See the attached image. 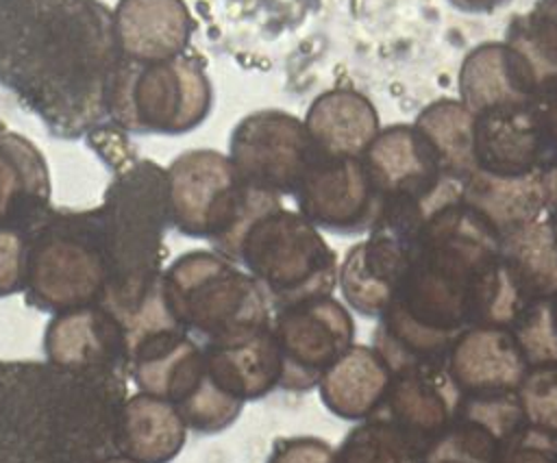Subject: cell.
Returning a JSON list of instances; mask_svg holds the SVG:
<instances>
[{
    "label": "cell",
    "instance_id": "obj_1",
    "mask_svg": "<svg viewBox=\"0 0 557 463\" xmlns=\"http://www.w3.org/2000/svg\"><path fill=\"white\" fill-rule=\"evenodd\" d=\"M122 50L98 0H0V85L61 139L109 124Z\"/></svg>",
    "mask_w": 557,
    "mask_h": 463
},
{
    "label": "cell",
    "instance_id": "obj_2",
    "mask_svg": "<svg viewBox=\"0 0 557 463\" xmlns=\"http://www.w3.org/2000/svg\"><path fill=\"white\" fill-rule=\"evenodd\" d=\"M126 376L0 359V463H102L120 454Z\"/></svg>",
    "mask_w": 557,
    "mask_h": 463
},
{
    "label": "cell",
    "instance_id": "obj_3",
    "mask_svg": "<svg viewBox=\"0 0 557 463\" xmlns=\"http://www.w3.org/2000/svg\"><path fill=\"white\" fill-rule=\"evenodd\" d=\"M100 211L113 261L107 309L126 324L159 287L163 235L172 226L168 172L146 159L122 165L104 191Z\"/></svg>",
    "mask_w": 557,
    "mask_h": 463
},
{
    "label": "cell",
    "instance_id": "obj_4",
    "mask_svg": "<svg viewBox=\"0 0 557 463\" xmlns=\"http://www.w3.org/2000/svg\"><path fill=\"white\" fill-rule=\"evenodd\" d=\"M113 291V261L100 207L50 209L26 233V302L63 313L107 306Z\"/></svg>",
    "mask_w": 557,
    "mask_h": 463
},
{
    "label": "cell",
    "instance_id": "obj_5",
    "mask_svg": "<svg viewBox=\"0 0 557 463\" xmlns=\"http://www.w3.org/2000/svg\"><path fill=\"white\" fill-rule=\"evenodd\" d=\"M218 252L246 267L272 311L331 296L337 287L335 250L281 198L259 207Z\"/></svg>",
    "mask_w": 557,
    "mask_h": 463
},
{
    "label": "cell",
    "instance_id": "obj_6",
    "mask_svg": "<svg viewBox=\"0 0 557 463\" xmlns=\"http://www.w3.org/2000/svg\"><path fill=\"white\" fill-rule=\"evenodd\" d=\"M159 296L172 322L198 343L239 339L272 324L263 289L220 252L181 254L161 272Z\"/></svg>",
    "mask_w": 557,
    "mask_h": 463
},
{
    "label": "cell",
    "instance_id": "obj_7",
    "mask_svg": "<svg viewBox=\"0 0 557 463\" xmlns=\"http://www.w3.org/2000/svg\"><path fill=\"white\" fill-rule=\"evenodd\" d=\"M211 109V85L187 57L137 63L122 59L113 80L109 124L128 133L181 135Z\"/></svg>",
    "mask_w": 557,
    "mask_h": 463
},
{
    "label": "cell",
    "instance_id": "obj_8",
    "mask_svg": "<svg viewBox=\"0 0 557 463\" xmlns=\"http://www.w3.org/2000/svg\"><path fill=\"white\" fill-rule=\"evenodd\" d=\"M168 172L170 222L196 239L224 246L261 204L278 198L242 180L228 157L215 150H189Z\"/></svg>",
    "mask_w": 557,
    "mask_h": 463
},
{
    "label": "cell",
    "instance_id": "obj_9",
    "mask_svg": "<svg viewBox=\"0 0 557 463\" xmlns=\"http://www.w3.org/2000/svg\"><path fill=\"white\" fill-rule=\"evenodd\" d=\"M272 335L281 361L278 387L309 391L352 346L355 322L339 300L324 296L274 311Z\"/></svg>",
    "mask_w": 557,
    "mask_h": 463
},
{
    "label": "cell",
    "instance_id": "obj_10",
    "mask_svg": "<svg viewBox=\"0 0 557 463\" xmlns=\"http://www.w3.org/2000/svg\"><path fill=\"white\" fill-rule=\"evenodd\" d=\"M228 159L242 180L274 196H294L318 150L296 115L263 109L246 115L231 135Z\"/></svg>",
    "mask_w": 557,
    "mask_h": 463
},
{
    "label": "cell",
    "instance_id": "obj_11",
    "mask_svg": "<svg viewBox=\"0 0 557 463\" xmlns=\"http://www.w3.org/2000/svg\"><path fill=\"white\" fill-rule=\"evenodd\" d=\"M294 198L305 220L337 235L370 230L383 207L363 157H324L320 152Z\"/></svg>",
    "mask_w": 557,
    "mask_h": 463
},
{
    "label": "cell",
    "instance_id": "obj_12",
    "mask_svg": "<svg viewBox=\"0 0 557 463\" xmlns=\"http://www.w3.org/2000/svg\"><path fill=\"white\" fill-rule=\"evenodd\" d=\"M459 400L446 367H418L392 376L381 406L370 417L392 428L420 461L455 420Z\"/></svg>",
    "mask_w": 557,
    "mask_h": 463
},
{
    "label": "cell",
    "instance_id": "obj_13",
    "mask_svg": "<svg viewBox=\"0 0 557 463\" xmlns=\"http://www.w3.org/2000/svg\"><path fill=\"white\" fill-rule=\"evenodd\" d=\"M44 352L54 365L128 376V330L107 306L54 313L44 333Z\"/></svg>",
    "mask_w": 557,
    "mask_h": 463
},
{
    "label": "cell",
    "instance_id": "obj_14",
    "mask_svg": "<svg viewBox=\"0 0 557 463\" xmlns=\"http://www.w3.org/2000/svg\"><path fill=\"white\" fill-rule=\"evenodd\" d=\"M363 163L383 204L424 200L448 180L433 148L413 124L379 130Z\"/></svg>",
    "mask_w": 557,
    "mask_h": 463
},
{
    "label": "cell",
    "instance_id": "obj_15",
    "mask_svg": "<svg viewBox=\"0 0 557 463\" xmlns=\"http://www.w3.org/2000/svg\"><path fill=\"white\" fill-rule=\"evenodd\" d=\"M529 363L511 328L472 326L453 343L446 372L461 396L513 393Z\"/></svg>",
    "mask_w": 557,
    "mask_h": 463
},
{
    "label": "cell",
    "instance_id": "obj_16",
    "mask_svg": "<svg viewBox=\"0 0 557 463\" xmlns=\"http://www.w3.org/2000/svg\"><path fill=\"white\" fill-rule=\"evenodd\" d=\"M411 243L396 230L374 224L339 263L337 285L344 300L363 317H379L394 298L407 270Z\"/></svg>",
    "mask_w": 557,
    "mask_h": 463
},
{
    "label": "cell",
    "instance_id": "obj_17",
    "mask_svg": "<svg viewBox=\"0 0 557 463\" xmlns=\"http://www.w3.org/2000/svg\"><path fill=\"white\" fill-rule=\"evenodd\" d=\"M474 163L492 176H529L542 170L544 135L537 102L474 113Z\"/></svg>",
    "mask_w": 557,
    "mask_h": 463
},
{
    "label": "cell",
    "instance_id": "obj_18",
    "mask_svg": "<svg viewBox=\"0 0 557 463\" xmlns=\"http://www.w3.org/2000/svg\"><path fill=\"white\" fill-rule=\"evenodd\" d=\"M50 209L44 154L24 135L0 128V230L28 233Z\"/></svg>",
    "mask_w": 557,
    "mask_h": 463
},
{
    "label": "cell",
    "instance_id": "obj_19",
    "mask_svg": "<svg viewBox=\"0 0 557 463\" xmlns=\"http://www.w3.org/2000/svg\"><path fill=\"white\" fill-rule=\"evenodd\" d=\"M122 59L137 63L181 57L191 17L181 0H124L115 13Z\"/></svg>",
    "mask_w": 557,
    "mask_h": 463
},
{
    "label": "cell",
    "instance_id": "obj_20",
    "mask_svg": "<svg viewBox=\"0 0 557 463\" xmlns=\"http://www.w3.org/2000/svg\"><path fill=\"white\" fill-rule=\"evenodd\" d=\"M207 372L228 396L248 402L278 387L281 361L272 324L265 330L218 343H200Z\"/></svg>",
    "mask_w": 557,
    "mask_h": 463
},
{
    "label": "cell",
    "instance_id": "obj_21",
    "mask_svg": "<svg viewBox=\"0 0 557 463\" xmlns=\"http://www.w3.org/2000/svg\"><path fill=\"white\" fill-rule=\"evenodd\" d=\"M394 372L374 346L352 343L318 383L320 402L342 420H368L383 402Z\"/></svg>",
    "mask_w": 557,
    "mask_h": 463
},
{
    "label": "cell",
    "instance_id": "obj_22",
    "mask_svg": "<svg viewBox=\"0 0 557 463\" xmlns=\"http://www.w3.org/2000/svg\"><path fill=\"white\" fill-rule=\"evenodd\" d=\"M459 96L472 113L537 102V93L518 52L507 43L474 48L459 72Z\"/></svg>",
    "mask_w": 557,
    "mask_h": 463
},
{
    "label": "cell",
    "instance_id": "obj_23",
    "mask_svg": "<svg viewBox=\"0 0 557 463\" xmlns=\"http://www.w3.org/2000/svg\"><path fill=\"white\" fill-rule=\"evenodd\" d=\"M305 128L324 157H363L379 135V115L366 96L339 87L313 100Z\"/></svg>",
    "mask_w": 557,
    "mask_h": 463
},
{
    "label": "cell",
    "instance_id": "obj_24",
    "mask_svg": "<svg viewBox=\"0 0 557 463\" xmlns=\"http://www.w3.org/2000/svg\"><path fill=\"white\" fill-rule=\"evenodd\" d=\"M187 426L178 411L150 393L126 396L117 426L120 454L135 463H170L185 446Z\"/></svg>",
    "mask_w": 557,
    "mask_h": 463
},
{
    "label": "cell",
    "instance_id": "obj_25",
    "mask_svg": "<svg viewBox=\"0 0 557 463\" xmlns=\"http://www.w3.org/2000/svg\"><path fill=\"white\" fill-rule=\"evenodd\" d=\"M461 198L500 239L544 215L540 172L507 178L476 170L461 183Z\"/></svg>",
    "mask_w": 557,
    "mask_h": 463
},
{
    "label": "cell",
    "instance_id": "obj_26",
    "mask_svg": "<svg viewBox=\"0 0 557 463\" xmlns=\"http://www.w3.org/2000/svg\"><path fill=\"white\" fill-rule=\"evenodd\" d=\"M500 259L529 304L557 293V239L546 215L505 235Z\"/></svg>",
    "mask_w": 557,
    "mask_h": 463
},
{
    "label": "cell",
    "instance_id": "obj_27",
    "mask_svg": "<svg viewBox=\"0 0 557 463\" xmlns=\"http://www.w3.org/2000/svg\"><path fill=\"white\" fill-rule=\"evenodd\" d=\"M433 148L444 176L463 183L476 172L474 163V113L457 100L429 104L413 122Z\"/></svg>",
    "mask_w": 557,
    "mask_h": 463
},
{
    "label": "cell",
    "instance_id": "obj_28",
    "mask_svg": "<svg viewBox=\"0 0 557 463\" xmlns=\"http://www.w3.org/2000/svg\"><path fill=\"white\" fill-rule=\"evenodd\" d=\"M511 330L529 367L557 365V293L531 302Z\"/></svg>",
    "mask_w": 557,
    "mask_h": 463
},
{
    "label": "cell",
    "instance_id": "obj_29",
    "mask_svg": "<svg viewBox=\"0 0 557 463\" xmlns=\"http://www.w3.org/2000/svg\"><path fill=\"white\" fill-rule=\"evenodd\" d=\"M418 456L385 424L368 417L352 428L339 452L337 463H416Z\"/></svg>",
    "mask_w": 557,
    "mask_h": 463
},
{
    "label": "cell",
    "instance_id": "obj_30",
    "mask_svg": "<svg viewBox=\"0 0 557 463\" xmlns=\"http://www.w3.org/2000/svg\"><path fill=\"white\" fill-rule=\"evenodd\" d=\"M516 396L524 424L557 439V365L529 367Z\"/></svg>",
    "mask_w": 557,
    "mask_h": 463
},
{
    "label": "cell",
    "instance_id": "obj_31",
    "mask_svg": "<svg viewBox=\"0 0 557 463\" xmlns=\"http://www.w3.org/2000/svg\"><path fill=\"white\" fill-rule=\"evenodd\" d=\"M498 463H557V439L522 426L503 443Z\"/></svg>",
    "mask_w": 557,
    "mask_h": 463
},
{
    "label": "cell",
    "instance_id": "obj_32",
    "mask_svg": "<svg viewBox=\"0 0 557 463\" xmlns=\"http://www.w3.org/2000/svg\"><path fill=\"white\" fill-rule=\"evenodd\" d=\"M26 233L0 230V298L24 291Z\"/></svg>",
    "mask_w": 557,
    "mask_h": 463
},
{
    "label": "cell",
    "instance_id": "obj_33",
    "mask_svg": "<svg viewBox=\"0 0 557 463\" xmlns=\"http://www.w3.org/2000/svg\"><path fill=\"white\" fill-rule=\"evenodd\" d=\"M268 463H337V452L320 437H283L274 441Z\"/></svg>",
    "mask_w": 557,
    "mask_h": 463
},
{
    "label": "cell",
    "instance_id": "obj_34",
    "mask_svg": "<svg viewBox=\"0 0 557 463\" xmlns=\"http://www.w3.org/2000/svg\"><path fill=\"white\" fill-rule=\"evenodd\" d=\"M537 109H540V122H542V135H544L542 167L557 165V87H553L537 100Z\"/></svg>",
    "mask_w": 557,
    "mask_h": 463
},
{
    "label": "cell",
    "instance_id": "obj_35",
    "mask_svg": "<svg viewBox=\"0 0 557 463\" xmlns=\"http://www.w3.org/2000/svg\"><path fill=\"white\" fill-rule=\"evenodd\" d=\"M448 2L468 13H487L503 7L507 0H448Z\"/></svg>",
    "mask_w": 557,
    "mask_h": 463
},
{
    "label": "cell",
    "instance_id": "obj_36",
    "mask_svg": "<svg viewBox=\"0 0 557 463\" xmlns=\"http://www.w3.org/2000/svg\"><path fill=\"white\" fill-rule=\"evenodd\" d=\"M535 9L557 26V0H542Z\"/></svg>",
    "mask_w": 557,
    "mask_h": 463
},
{
    "label": "cell",
    "instance_id": "obj_37",
    "mask_svg": "<svg viewBox=\"0 0 557 463\" xmlns=\"http://www.w3.org/2000/svg\"><path fill=\"white\" fill-rule=\"evenodd\" d=\"M102 463H135V461H131V459H126V456H122V454H115V456L104 459Z\"/></svg>",
    "mask_w": 557,
    "mask_h": 463
},
{
    "label": "cell",
    "instance_id": "obj_38",
    "mask_svg": "<svg viewBox=\"0 0 557 463\" xmlns=\"http://www.w3.org/2000/svg\"><path fill=\"white\" fill-rule=\"evenodd\" d=\"M546 217H548V222L553 226V233H555V239H557V215H546Z\"/></svg>",
    "mask_w": 557,
    "mask_h": 463
}]
</instances>
